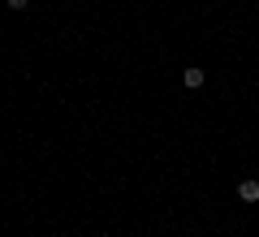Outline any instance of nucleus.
<instances>
[{
  "label": "nucleus",
  "mask_w": 259,
  "mask_h": 237,
  "mask_svg": "<svg viewBox=\"0 0 259 237\" xmlns=\"http://www.w3.org/2000/svg\"><path fill=\"white\" fill-rule=\"evenodd\" d=\"M26 5H30V0H9V9H26Z\"/></svg>",
  "instance_id": "7ed1b4c3"
},
{
  "label": "nucleus",
  "mask_w": 259,
  "mask_h": 237,
  "mask_svg": "<svg viewBox=\"0 0 259 237\" xmlns=\"http://www.w3.org/2000/svg\"><path fill=\"white\" fill-rule=\"evenodd\" d=\"M238 199H242V203H259V181H255V177L238 181Z\"/></svg>",
  "instance_id": "f257e3e1"
},
{
  "label": "nucleus",
  "mask_w": 259,
  "mask_h": 237,
  "mask_svg": "<svg viewBox=\"0 0 259 237\" xmlns=\"http://www.w3.org/2000/svg\"><path fill=\"white\" fill-rule=\"evenodd\" d=\"M182 86H190V91H199V86H203V69H182Z\"/></svg>",
  "instance_id": "f03ea898"
}]
</instances>
